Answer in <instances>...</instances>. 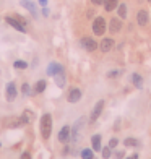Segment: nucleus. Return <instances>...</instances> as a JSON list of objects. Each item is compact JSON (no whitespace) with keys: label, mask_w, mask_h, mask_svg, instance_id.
I'll return each mask as SVG.
<instances>
[{"label":"nucleus","mask_w":151,"mask_h":159,"mask_svg":"<svg viewBox=\"0 0 151 159\" xmlns=\"http://www.w3.org/2000/svg\"><path fill=\"white\" fill-rule=\"evenodd\" d=\"M50 132H52V117L49 114H44L41 117V135L42 138L47 140L50 136Z\"/></svg>","instance_id":"f257e3e1"},{"label":"nucleus","mask_w":151,"mask_h":159,"mask_svg":"<svg viewBox=\"0 0 151 159\" xmlns=\"http://www.w3.org/2000/svg\"><path fill=\"white\" fill-rule=\"evenodd\" d=\"M93 33L96 36H103L106 33V20L103 16H98L93 21Z\"/></svg>","instance_id":"f03ea898"},{"label":"nucleus","mask_w":151,"mask_h":159,"mask_svg":"<svg viewBox=\"0 0 151 159\" xmlns=\"http://www.w3.org/2000/svg\"><path fill=\"white\" fill-rule=\"evenodd\" d=\"M5 21H7V23H8L11 28H15L16 31H20V33H26V26H25L23 23H21L20 20H16L15 16H7V18H5Z\"/></svg>","instance_id":"7ed1b4c3"},{"label":"nucleus","mask_w":151,"mask_h":159,"mask_svg":"<svg viewBox=\"0 0 151 159\" xmlns=\"http://www.w3.org/2000/svg\"><path fill=\"white\" fill-rule=\"evenodd\" d=\"M103 109H104V101H98V104L94 106V109H93V112H91V117H89V122H91V124L98 120V117L101 115Z\"/></svg>","instance_id":"20e7f679"},{"label":"nucleus","mask_w":151,"mask_h":159,"mask_svg":"<svg viewBox=\"0 0 151 159\" xmlns=\"http://www.w3.org/2000/svg\"><path fill=\"white\" fill-rule=\"evenodd\" d=\"M81 46L88 50V52H93V50L98 49V42L94 39H91V38H83L81 39Z\"/></svg>","instance_id":"39448f33"},{"label":"nucleus","mask_w":151,"mask_h":159,"mask_svg":"<svg viewBox=\"0 0 151 159\" xmlns=\"http://www.w3.org/2000/svg\"><path fill=\"white\" fill-rule=\"evenodd\" d=\"M70 136H71V128H70L68 125L62 127V130L59 132V141H60V143H67V141L70 140Z\"/></svg>","instance_id":"423d86ee"},{"label":"nucleus","mask_w":151,"mask_h":159,"mask_svg":"<svg viewBox=\"0 0 151 159\" xmlns=\"http://www.w3.org/2000/svg\"><path fill=\"white\" fill-rule=\"evenodd\" d=\"M16 94H18V91H16V86H15V83H8L7 84V101H15V98H16Z\"/></svg>","instance_id":"0eeeda50"},{"label":"nucleus","mask_w":151,"mask_h":159,"mask_svg":"<svg viewBox=\"0 0 151 159\" xmlns=\"http://www.w3.org/2000/svg\"><path fill=\"white\" fill-rule=\"evenodd\" d=\"M80 99H81V91L78 89V88H71L70 93H68V102L75 104V102H78Z\"/></svg>","instance_id":"6e6552de"},{"label":"nucleus","mask_w":151,"mask_h":159,"mask_svg":"<svg viewBox=\"0 0 151 159\" xmlns=\"http://www.w3.org/2000/svg\"><path fill=\"white\" fill-rule=\"evenodd\" d=\"M120 28H122L120 20H119V18H112L111 23H109V31H111V33H119Z\"/></svg>","instance_id":"1a4fd4ad"},{"label":"nucleus","mask_w":151,"mask_h":159,"mask_svg":"<svg viewBox=\"0 0 151 159\" xmlns=\"http://www.w3.org/2000/svg\"><path fill=\"white\" fill-rule=\"evenodd\" d=\"M112 47H114V41L111 38L103 39V42H101V50H103V52H109Z\"/></svg>","instance_id":"9d476101"},{"label":"nucleus","mask_w":151,"mask_h":159,"mask_svg":"<svg viewBox=\"0 0 151 159\" xmlns=\"http://www.w3.org/2000/svg\"><path fill=\"white\" fill-rule=\"evenodd\" d=\"M62 70H63L62 65H59V63H50L49 67H47V75L54 76L55 73H59V71H62Z\"/></svg>","instance_id":"9b49d317"},{"label":"nucleus","mask_w":151,"mask_h":159,"mask_svg":"<svg viewBox=\"0 0 151 159\" xmlns=\"http://www.w3.org/2000/svg\"><path fill=\"white\" fill-rule=\"evenodd\" d=\"M54 78H55V84L59 86V88H63V86H65V73H63V70L59 71V73H55Z\"/></svg>","instance_id":"f8f14e48"},{"label":"nucleus","mask_w":151,"mask_h":159,"mask_svg":"<svg viewBox=\"0 0 151 159\" xmlns=\"http://www.w3.org/2000/svg\"><path fill=\"white\" fill-rule=\"evenodd\" d=\"M138 25L140 26H146L148 25V11L146 10H140L138 11Z\"/></svg>","instance_id":"ddd939ff"},{"label":"nucleus","mask_w":151,"mask_h":159,"mask_svg":"<svg viewBox=\"0 0 151 159\" xmlns=\"http://www.w3.org/2000/svg\"><path fill=\"white\" fill-rule=\"evenodd\" d=\"M91 143H93V151H101V135H93Z\"/></svg>","instance_id":"4468645a"},{"label":"nucleus","mask_w":151,"mask_h":159,"mask_svg":"<svg viewBox=\"0 0 151 159\" xmlns=\"http://www.w3.org/2000/svg\"><path fill=\"white\" fill-rule=\"evenodd\" d=\"M21 5H23L25 8H28V10H30V11L33 13V15H34V16L38 15V10H36V7H34V3H31L30 0H21Z\"/></svg>","instance_id":"2eb2a0df"},{"label":"nucleus","mask_w":151,"mask_h":159,"mask_svg":"<svg viewBox=\"0 0 151 159\" xmlns=\"http://www.w3.org/2000/svg\"><path fill=\"white\" fill-rule=\"evenodd\" d=\"M117 3H119V0H104V8H106V11H112V10L117 7Z\"/></svg>","instance_id":"dca6fc26"},{"label":"nucleus","mask_w":151,"mask_h":159,"mask_svg":"<svg viewBox=\"0 0 151 159\" xmlns=\"http://www.w3.org/2000/svg\"><path fill=\"white\" fill-rule=\"evenodd\" d=\"M132 81H133V84H135L138 89L143 86V78H141L138 73H133V76H132Z\"/></svg>","instance_id":"f3484780"},{"label":"nucleus","mask_w":151,"mask_h":159,"mask_svg":"<svg viewBox=\"0 0 151 159\" xmlns=\"http://www.w3.org/2000/svg\"><path fill=\"white\" fill-rule=\"evenodd\" d=\"M46 86H47V83L44 81V80H41V81H38V83H36V88H34V93H44V89H46Z\"/></svg>","instance_id":"a211bd4d"},{"label":"nucleus","mask_w":151,"mask_h":159,"mask_svg":"<svg viewBox=\"0 0 151 159\" xmlns=\"http://www.w3.org/2000/svg\"><path fill=\"white\" fill-rule=\"evenodd\" d=\"M31 119H33V115H31V112H30V111H25V112H23V115H21V122H23V125H25V124H28V122H31Z\"/></svg>","instance_id":"6ab92c4d"},{"label":"nucleus","mask_w":151,"mask_h":159,"mask_svg":"<svg viewBox=\"0 0 151 159\" xmlns=\"http://www.w3.org/2000/svg\"><path fill=\"white\" fill-rule=\"evenodd\" d=\"M117 11H119V16L120 18H127V5L125 3H120Z\"/></svg>","instance_id":"aec40b11"},{"label":"nucleus","mask_w":151,"mask_h":159,"mask_svg":"<svg viewBox=\"0 0 151 159\" xmlns=\"http://www.w3.org/2000/svg\"><path fill=\"white\" fill-rule=\"evenodd\" d=\"M81 157H83V159H94L93 149H83V151H81Z\"/></svg>","instance_id":"412c9836"},{"label":"nucleus","mask_w":151,"mask_h":159,"mask_svg":"<svg viewBox=\"0 0 151 159\" xmlns=\"http://www.w3.org/2000/svg\"><path fill=\"white\" fill-rule=\"evenodd\" d=\"M124 144L125 146H136V144H138V140L136 138H127V140H124Z\"/></svg>","instance_id":"4be33fe9"},{"label":"nucleus","mask_w":151,"mask_h":159,"mask_svg":"<svg viewBox=\"0 0 151 159\" xmlns=\"http://www.w3.org/2000/svg\"><path fill=\"white\" fill-rule=\"evenodd\" d=\"M13 65H15V68H18V70H23V68H26V67H28V63H26V62H23V60H16Z\"/></svg>","instance_id":"5701e85b"},{"label":"nucleus","mask_w":151,"mask_h":159,"mask_svg":"<svg viewBox=\"0 0 151 159\" xmlns=\"http://www.w3.org/2000/svg\"><path fill=\"white\" fill-rule=\"evenodd\" d=\"M103 157H104V159H109V157H111V148H109V146L103 149Z\"/></svg>","instance_id":"b1692460"},{"label":"nucleus","mask_w":151,"mask_h":159,"mask_svg":"<svg viewBox=\"0 0 151 159\" xmlns=\"http://www.w3.org/2000/svg\"><path fill=\"white\" fill-rule=\"evenodd\" d=\"M21 91L25 93V94H31V89H30V84L28 83H25L23 86H21Z\"/></svg>","instance_id":"393cba45"},{"label":"nucleus","mask_w":151,"mask_h":159,"mask_svg":"<svg viewBox=\"0 0 151 159\" xmlns=\"http://www.w3.org/2000/svg\"><path fill=\"white\" fill-rule=\"evenodd\" d=\"M117 144H119V140H117V138H111V141H109V148H111V149L116 148Z\"/></svg>","instance_id":"a878e982"},{"label":"nucleus","mask_w":151,"mask_h":159,"mask_svg":"<svg viewBox=\"0 0 151 159\" xmlns=\"http://www.w3.org/2000/svg\"><path fill=\"white\" fill-rule=\"evenodd\" d=\"M114 156H116V159H124L125 153H124V151H116V154H114Z\"/></svg>","instance_id":"bb28decb"},{"label":"nucleus","mask_w":151,"mask_h":159,"mask_svg":"<svg viewBox=\"0 0 151 159\" xmlns=\"http://www.w3.org/2000/svg\"><path fill=\"white\" fill-rule=\"evenodd\" d=\"M119 75H120V71H109V73H107V76H109V78H116Z\"/></svg>","instance_id":"cd10ccee"},{"label":"nucleus","mask_w":151,"mask_h":159,"mask_svg":"<svg viewBox=\"0 0 151 159\" xmlns=\"http://www.w3.org/2000/svg\"><path fill=\"white\" fill-rule=\"evenodd\" d=\"M93 5H101V3H104V0H91Z\"/></svg>","instance_id":"c85d7f7f"},{"label":"nucleus","mask_w":151,"mask_h":159,"mask_svg":"<svg viewBox=\"0 0 151 159\" xmlns=\"http://www.w3.org/2000/svg\"><path fill=\"white\" fill-rule=\"evenodd\" d=\"M21 159H31L30 153H23V154H21Z\"/></svg>","instance_id":"c756f323"},{"label":"nucleus","mask_w":151,"mask_h":159,"mask_svg":"<svg viewBox=\"0 0 151 159\" xmlns=\"http://www.w3.org/2000/svg\"><path fill=\"white\" fill-rule=\"evenodd\" d=\"M119 125H120V120H117V122H116V127H114V128H116V130H119V128H120Z\"/></svg>","instance_id":"7c9ffc66"},{"label":"nucleus","mask_w":151,"mask_h":159,"mask_svg":"<svg viewBox=\"0 0 151 159\" xmlns=\"http://www.w3.org/2000/svg\"><path fill=\"white\" fill-rule=\"evenodd\" d=\"M39 3H41V5H46V3H47V0H39Z\"/></svg>","instance_id":"2f4dec72"},{"label":"nucleus","mask_w":151,"mask_h":159,"mask_svg":"<svg viewBox=\"0 0 151 159\" xmlns=\"http://www.w3.org/2000/svg\"><path fill=\"white\" fill-rule=\"evenodd\" d=\"M127 159H138V156H136V154H133V156H130V157H127Z\"/></svg>","instance_id":"473e14b6"},{"label":"nucleus","mask_w":151,"mask_h":159,"mask_svg":"<svg viewBox=\"0 0 151 159\" xmlns=\"http://www.w3.org/2000/svg\"><path fill=\"white\" fill-rule=\"evenodd\" d=\"M148 2H151V0H148Z\"/></svg>","instance_id":"72a5a7b5"}]
</instances>
